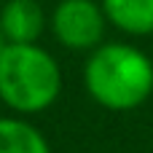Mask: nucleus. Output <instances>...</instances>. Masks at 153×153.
I'll return each mask as SVG.
<instances>
[{
  "instance_id": "obj_2",
  "label": "nucleus",
  "mask_w": 153,
  "mask_h": 153,
  "mask_svg": "<svg viewBox=\"0 0 153 153\" xmlns=\"http://www.w3.org/2000/svg\"><path fill=\"white\" fill-rule=\"evenodd\" d=\"M62 91L59 62L38 43H8L0 54V102L32 116L48 110Z\"/></svg>"
},
{
  "instance_id": "obj_6",
  "label": "nucleus",
  "mask_w": 153,
  "mask_h": 153,
  "mask_svg": "<svg viewBox=\"0 0 153 153\" xmlns=\"http://www.w3.org/2000/svg\"><path fill=\"white\" fill-rule=\"evenodd\" d=\"M0 153H51V145L22 116H0Z\"/></svg>"
},
{
  "instance_id": "obj_7",
  "label": "nucleus",
  "mask_w": 153,
  "mask_h": 153,
  "mask_svg": "<svg viewBox=\"0 0 153 153\" xmlns=\"http://www.w3.org/2000/svg\"><path fill=\"white\" fill-rule=\"evenodd\" d=\"M5 46H8V40H5V35L0 32V54H3V48H5Z\"/></svg>"
},
{
  "instance_id": "obj_1",
  "label": "nucleus",
  "mask_w": 153,
  "mask_h": 153,
  "mask_svg": "<svg viewBox=\"0 0 153 153\" xmlns=\"http://www.w3.org/2000/svg\"><path fill=\"white\" fill-rule=\"evenodd\" d=\"M83 86L105 110H134L153 91V59L129 43H100L83 65Z\"/></svg>"
},
{
  "instance_id": "obj_4",
  "label": "nucleus",
  "mask_w": 153,
  "mask_h": 153,
  "mask_svg": "<svg viewBox=\"0 0 153 153\" xmlns=\"http://www.w3.org/2000/svg\"><path fill=\"white\" fill-rule=\"evenodd\" d=\"M46 30V11L38 0H5L0 8V32L8 43H38Z\"/></svg>"
},
{
  "instance_id": "obj_3",
  "label": "nucleus",
  "mask_w": 153,
  "mask_h": 153,
  "mask_svg": "<svg viewBox=\"0 0 153 153\" xmlns=\"http://www.w3.org/2000/svg\"><path fill=\"white\" fill-rule=\"evenodd\" d=\"M48 24L56 43L67 51H94L105 38L108 16L97 0H59Z\"/></svg>"
},
{
  "instance_id": "obj_5",
  "label": "nucleus",
  "mask_w": 153,
  "mask_h": 153,
  "mask_svg": "<svg viewBox=\"0 0 153 153\" xmlns=\"http://www.w3.org/2000/svg\"><path fill=\"white\" fill-rule=\"evenodd\" d=\"M108 24L132 38L153 35V0H100Z\"/></svg>"
}]
</instances>
